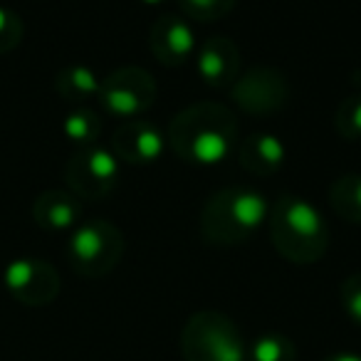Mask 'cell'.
<instances>
[{
  "instance_id": "cell-1",
  "label": "cell",
  "mask_w": 361,
  "mask_h": 361,
  "mask_svg": "<svg viewBox=\"0 0 361 361\" xmlns=\"http://www.w3.org/2000/svg\"><path fill=\"white\" fill-rule=\"evenodd\" d=\"M238 139V116L221 102H196L171 119L166 141L178 159L216 166L228 159Z\"/></svg>"
},
{
  "instance_id": "cell-2",
  "label": "cell",
  "mask_w": 361,
  "mask_h": 361,
  "mask_svg": "<svg viewBox=\"0 0 361 361\" xmlns=\"http://www.w3.org/2000/svg\"><path fill=\"white\" fill-rule=\"evenodd\" d=\"M270 240L285 260L295 265L319 262L329 250V228L314 203L282 193L270 208Z\"/></svg>"
},
{
  "instance_id": "cell-3",
  "label": "cell",
  "mask_w": 361,
  "mask_h": 361,
  "mask_svg": "<svg viewBox=\"0 0 361 361\" xmlns=\"http://www.w3.org/2000/svg\"><path fill=\"white\" fill-rule=\"evenodd\" d=\"M270 218V203L255 188L228 186L216 191L201 211V235L218 247H233L260 233Z\"/></svg>"
},
{
  "instance_id": "cell-4",
  "label": "cell",
  "mask_w": 361,
  "mask_h": 361,
  "mask_svg": "<svg viewBox=\"0 0 361 361\" xmlns=\"http://www.w3.org/2000/svg\"><path fill=\"white\" fill-rule=\"evenodd\" d=\"M180 354L186 361H245L247 344L231 317L201 310L180 329Z\"/></svg>"
},
{
  "instance_id": "cell-5",
  "label": "cell",
  "mask_w": 361,
  "mask_h": 361,
  "mask_svg": "<svg viewBox=\"0 0 361 361\" xmlns=\"http://www.w3.org/2000/svg\"><path fill=\"white\" fill-rule=\"evenodd\" d=\"M124 233L111 221L92 218L82 221L67 238V260L80 277L99 280L106 277L124 255Z\"/></svg>"
},
{
  "instance_id": "cell-6",
  "label": "cell",
  "mask_w": 361,
  "mask_h": 361,
  "mask_svg": "<svg viewBox=\"0 0 361 361\" xmlns=\"http://www.w3.org/2000/svg\"><path fill=\"white\" fill-rule=\"evenodd\" d=\"M159 85L144 67H119L102 80L99 104L114 119H141L154 106Z\"/></svg>"
},
{
  "instance_id": "cell-7",
  "label": "cell",
  "mask_w": 361,
  "mask_h": 361,
  "mask_svg": "<svg viewBox=\"0 0 361 361\" xmlns=\"http://www.w3.org/2000/svg\"><path fill=\"white\" fill-rule=\"evenodd\" d=\"M65 180L77 198H109L119 183V159L102 146H85L70 156L65 166Z\"/></svg>"
},
{
  "instance_id": "cell-8",
  "label": "cell",
  "mask_w": 361,
  "mask_h": 361,
  "mask_svg": "<svg viewBox=\"0 0 361 361\" xmlns=\"http://www.w3.org/2000/svg\"><path fill=\"white\" fill-rule=\"evenodd\" d=\"M233 102L252 116L277 114L292 97L290 80L277 67H250L231 87Z\"/></svg>"
},
{
  "instance_id": "cell-9",
  "label": "cell",
  "mask_w": 361,
  "mask_h": 361,
  "mask_svg": "<svg viewBox=\"0 0 361 361\" xmlns=\"http://www.w3.org/2000/svg\"><path fill=\"white\" fill-rule=\"evenodd\" d=\"M6 290L25 307H45L60 295V275L40 257H18L3 272Z\"/></svg>"
},
{
  "instance_id": "cell-10",
  "label": "cell",
  "mask_w": 361,
  "mask_h": 361,
  "mask_svg": "<svg viewBox=\"0 0 361 361\" xmlns=\"http://www.w3.org/2000/svg\"><path fill=\"white\" fill-rule=\"evenodd\" d=\"M149 50L164 67L186 65L196 52V35L188 20L176 13H166L154 20L149 30Z\"/></svg>"
},
{
  "instance_id": "cell-11",
  "label": "cell",
  "mask_w": 361,
  "mask_h": 361,
  "mask_svg": "<svg viewBox=\"0 0 361 361\" xmlns=\"http://www.w3.org/2000/svg\"><path fill=\"white\" fill-rule=\"evenodd\" d=\"M166 134L156 124L146 119H131L116 129L111 146H114V156L126 164L144 166L154 164L164 156L166 151Z\"/></svg>"
},
{
  "instance_id": "cell-12",
  "label": "cell",
  "mask_w": 361,
  "mask_h": 361,
  "mask_svg": "<svg viewBox=\"0 0 361 361\" xmlns=\"http://www.w3.org/2000/svg\"><path fill=\"white\" fill-rule=\"evenodd\" d=\"M196 70L213 90H226L240 77V50L226 35H213L198 47Z\"/></svg>"
},
{
  "instance_id": "cell-13",
  "label": "cell",
  "mask_w": 361,
  "mask_h": 361,
  "mask_svg": "<svg viewBox=\"0 0 361 361\" xmlns=\"http://www.w3.org/2000/svg\"><path fill=\"white\" fill-rule=\"evenodd\" d=\"M32 218L47 233H72L82 223V201L72 191H42L32 203Z\"/></svg>"
},
{
  "instance_id": "cell-14",
  "label": "cell",
  "mask_w": 361,
  "mask_h": 361,
  "mask_svg": "<svg viewBox=\"0 0 361 361\" xmlns=\"http://www.w3.org/2000/svg\"><path fill=\"white\" fill-rule=\"evenodd\" d=\"M287 146L280 136L270 131H255L245 136V141L238 149V161L252 176H272L285 166Z\"/></svg>"
},
{
  "instance_id": "cell-15",
  "label": "cell",
  "mask_w": 361,
  "mask_h": 361,
  "mask_svg": "<svg viewBox=\"0 0 361 361\" xmlns=\"http://www.w3.org/2000/svg\"><path fill=\"white\" fill-rule=\"evenodd\" d=\"M55 90L65 102H87L99 97L102 80L92 67L87 65H70L65 70L57 72L55 77Z\"/></svg>"
},
{
  "instance_id": "cell-16",
  "label": "cell",
  "mask_w": 361,
  "mask_h": 361,
  "mask_svg": "<svg viewBox=\"0 0 361 361\" xmlns=\"http://www.w3.org/2000/svg\"><path fill=\"white\" fill-rule=\"evenodd\" d=\"M329 206L336 216L361 226V173H344L329 186Z\"/></svg>"
},
{
  "instance_id": "cell-17",
  "label": "cell",
  "mask_w": 361,
  "mask_h": 361,
  "mask_svg": "<svg viewBox=\"0 0 361 361\" xmlns=\"http://www.w3.org/2000/svg\"><path fill=\"white\" fill-rule=\"evenodd\" d=\"M62 134H65L72 144L80 146V149L94 146L102 134V116L97 114L94 109H90V106H77V109H72L70 114L65 116V121H62Z\"/></svg>"
},
{
  "instance_id": "cell-18",
  "label": "cell",
  "mask_w": 361,
  "mask_h": 361,
  "mask_svg": "<svg viewBox=\"0 0 361 361\" xmlns=\"http://www.w3.org/2000/svg\"><path fill=\"white\" fill-rule=\"evenodd\" d=\"M245 361H297V346L290 336L267 331L247 344Z\"/></svg>"
},
{
  "instance_id": "cell-19",
  "label": "cell",
  "mask_w": 361,
  "mask_h": 361,
  "mask_svg": "<svg viewBox=\"0 0 361 361\" xmlns=\"http://www.w3.org/2000/svg\"><path fill=\"white\" fill-rule=\"evenodd\" d=\"M334 129L346 141L361 139V94H351L339 102L334 114Z\"/></svg>"
},
{
  "instance_id": "cell-20",
  "label": "cell",
  "mask_w": 361,
  "mask_h": 361,
  "mask_svg": "<svg viewBox=\"0 0 361 361\" xmlns=\"http://www.w3.org/2000/svg\"><path fill=\"white\" fill-rule=\"evenodd\" d=\"M238 0H178V8L186 18L198 23H213L226 18L235 8Z\"/></svg>"
},
{
  "instance_id": "cell-21",
  "label": "cell",
  "mask_w": 361,
  "mask_h": 361,
  "mask_svg": "<svg viewBox=\"0 0 361 361\" xmlns=\"http://www.w3.org/2000/svg\"><path fill=\"white\" fill-rule=\"evenodd\" d=\"M23 35H25L23 18L16 11H11V8L0 6V55L16 50L23 42Z\"/></svg>"
},
{
  "instance_id": "cell-22",
  "label": "cell",
  "mask_w": 361,
  "mask_h": 361,
  "mask_svg": "<svg viewBox=\"0 0 361 361\" xmlns=\"http://www.w3.org/2000/svg\"><path fill=\"white\" fill-rule=\"evenodd\" d=\"M341 307H344L346 317H349L354 324L361 326V272H354L349 275L344 282H341Z\"/></svg>"
},
{
  "instance_id": "cell-23",
  "label": "cell",
  "mask_w": 361,
  "mask_h": 361,
  "mask_svg": "<svg viewBox=\"0 0 361 361\" xmlns=\"http://www.w3.org/2000/svg\"><path fill=\"white\" fill-rule=\"evenodd\" d=\"M324 361H361V354H356V351H336V354L326 356Z\"/></svg>"
},
{
  "instance_id": "cell-24",
  "label": "cell",
  "mask_w": 361,
  "mask_h": 361,
  "mask_svg": "<svg viewBox=\"0 0 361 361\" xmlns=\"http://www.w3.org/2000/svg\"><path fill=\"white\" fill-rule=\"evenodd\" d=\"M139 3H144V6H164L166 0H139Z\"/></svg>"
}]
</instances>
